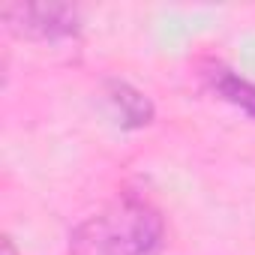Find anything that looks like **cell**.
I'll return each instance as SVG.
<instances>
[{"label":"cell","mask_w":255,"mask_h":255,"mask_svg":"<svg viewBox=\"0 0 255 255\" xmlns=\"http://www.w3.org/2000/svg\"><path fill=\"white\" fill-rule=\"evenodd\" d=\"M168 228L156 204L141 195H117L69 231V255H159Z\"/></svg>","instance_id":"obj_1"},{"label":"cell","mask_w":255,"mask_h":255,"mask_svg":"<svg viewBox=\"0 0 255 255\" xmlns=\"http://www.w3.org/2000/svg\"><path fill=\"white\" fill-rule=\"evenodd\" d=\"M3 27L30 42H72L81 36V15L69 3H6Z\"/></svg>","instance_id":"obj_2"},{"label":"cell","mask_w":255,"mask_h":255,"mask_svg":"<svg viewBox=\"0 0 255 255\" xmlns=\"http://www.w3.org/2000/svg\"><path fill=\"white\" fill-rule=\"evenodd\" d=\"M102 99L108 102L114 120L123 129H144L153 123V102L147 93H141L135 84L123 81V78H105L102 81Z\"/></svg>","instance_id":"obj_3"},{"label":"cell","mask_w":255,"mask_h":255,"mask_svg":"<svg viewBox=\"0 0 255 255\" xmlns=\"http://www.w3.org/2000/svg\"><path fill=\"white\" fill-rule=\"evenodd\" d=\"M204 78H207L210 90H213L219 99H225L228 105L240 108L246 117L255 120V81L237 75L234 69H228V66H222V63H210L207 72H204Z\"/></svg>","instance_id":"obj_4"},{"label":"cell","mask_w":255,"mask_h":255,"mask_svg":"<svg viewBox=\"0 0 255 255\" xmlns=\"http://www.w3.org/2000/svg\"><path fill=\"white\" fill-rule=\"evenodd\" d=\"M0 249H3V255H18V249H15V243H12L9 234H3V243H0Z\"/></svg>","instance_id":"obj_5"}]
</instances>
